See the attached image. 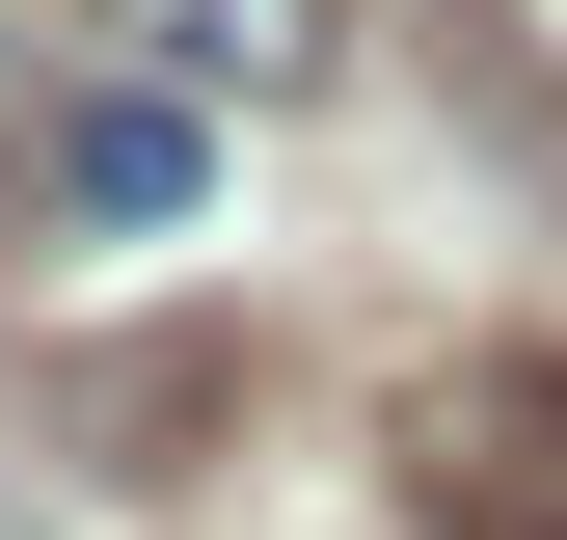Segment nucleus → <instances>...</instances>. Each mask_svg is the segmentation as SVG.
I'll use <instances>...</instances> for the list:
<instances>
[{"mask_svg": "<svg viewBox=\"0 0 567 540\" xmlns=\"http://www.w3.org/2000/svg\"><path fill=\"white\" fill-rule=\"evenodd\" d=\"M405 513L433 540H567V352H433L405 378Z\"/></svg>", "mask_w": 567, "mask_h": 540, "instance_id": "obj_1", "label": "nucleus"}, {"mask_svg": "<svg viewBox=\"0 0 567 540\" xmlns=\"http://www.w3.org/2000/svg\"><path fill=\"white\" fill-rule=\"evenodd\" d=\"M189 108H217V82H163V54H135V82H54V108H28V189H54V217H109V243H163L189 189H217V135H189Z\"/></svg>", "mask_w": 567, "mask_h": 540, "instance_id": "obj_2", "label": "nucleus"}, {"mask_svg": "<svg viewBox=\"0 0 567 540\" xmlns=\"http://www.w3.org/2000/svg\"><path fill=\"white\" fill-rule=\"evenodd\" d=\"M109 54H163V82H217V108H298L324 54H351V0H82Z\"/></svg>", "mask_w": 567, "mask_h": 540, "instance_id": "obj_3", "label": "nucleus"}]
</instances>
